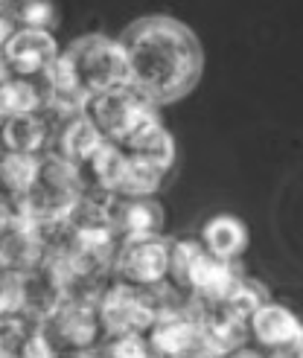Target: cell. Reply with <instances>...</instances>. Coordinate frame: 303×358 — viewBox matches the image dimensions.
<instances>
[{
  "mask_svg": "<svg viewBox=\"0 0 303 358\" xmlns=\"http://www.w3.org/2000/svg\"><path fill=\"white\" fill-rule=\"evenodd\" d=\"M67 117L56 114L52 108L12 117L0 122V137H3V152L21 155V157H44L56 146L59 125Z\"/></svg>",
  "mask_w": 303,
  "mask_h": 358,
  "instance_id": "9",
  "label": "cell"
},
{
  "mask_svg": "<svg viewBox=\"0 0 303 358\" xmlns=\"http://www.w3.org/2000/svg\"><path fill=\"white\" fill-rule=\"evenodd\" d=\"M129 87L160 111L184 99L202 79L204 50L195 32L169 15H149L129 24L120 35Z\"/></svg>",
  "mask_w": 303,
  "mask_h": 358,
  "instance_id": "1",
  "label": "cell"
},
{
  "mask_svg": "<svg viewBox=\"0 0 303 358\" xmlns=\"http://www.w3.org/2000/svg\"><path fill=\"white\" fill-rule=\"evenodd\" d=\"M82 114L94 122V129L102 134V140L114 143V146H122V143L134 137L149 120L160 117L155 105L149 99H143L129 85L87 99Z\"/></svg>",
  "mask_w": 303,
  "mask_h": 358,
  "instance_id": "5",
  "label": "cell"
},
{
  "mask_svg": "<svg viewBox=\"0 0 303 358\" xmlns=\"http://www.w3.org/2000/svg\"><path fill=\"white\" fill-rule=\"evenodd\" d=\"M227 358H265V355H260V352H254V350H237V352H230Z\"/></svg>",
  "mask_w": 303,
  "mask_h": 358,
  "instance_id": "22",
  "label": "cell"
},
{
  "mask_svg": "<svg viewBox=\"0 0 303 358\" xmlns=\"http://www.w3.org/2000/svg\"><path fill=\"white\" fill-rule=\"evenodd\" d=\"M0 358H17V347L0 335Z\"/></svg>",
  "mask_w": 303,
  "mask_h": 358,
  "instance_id": "21",
  "label": "cell"
},
{
  "mask_svg": "<svg viewBox=\"0 0 303 358\" xmlns=\"http://www.w3.org/2000/svg\"><path fill=\"white\" fill-rule=\"evenodd\" d=\"M35 160L21 155H0V222L24 219V195L32 181Z\"/></svg>",
  "mask_w": 303,
  "mask_h": 358,
  "instance_id": "14",
  "label": "cell"
},
{
  "mask_svg": "<svg viewBox=\"0 0 303 358\" xmlns=\"http://www.w3.org/2000/svg\"><path fill=\"white\" fill-rule=\"evenodd\" d=\"M59 41L52 32L44 29H15V35L0 50V62H3L6 73L24 76V79H44L52 64L59 59Z\"/></svg>",
  "mask_w": 303,
  "mask_h": 358,
  "instance_id": "8",
  "label": "cell"
},
{
  "mask_svg": "<svg viewBox=\"0 0 303 358\" xmlns=\"http://www.w3.org/2000/svg\"><path fill=\"white\" fill-rule=\"evenodd\" d=\"M17 358H59V350L50 341L44 327H35L17 347Z\"/></svg>",
  "mask_w": 303,
  "mask_h": 358,
  "instance_id": "20",
  "label": "cell"
},
{
  "mask_svg": "<svg viewBox=\"0 0 303 358\" xmlns=\"http://www.w3.org/2000/svg\"><path fill=\"white\" fill-rule=\"evenodd\" d=\"M50 105V87L44 79H24L15 73H0V122L44 111Z\"/></svg>",
  "mask_w": 303,
  "mask_h": 358,
  "instance_id": "13",
  "label": "cell"
},
{
  "mask_svg": "<svg viewBox=\"0 0 303 358\" xmlns=\"http://www.w3.org/2000/svg\"><path fill=\"white\" fill-rule=\"evenodd\" d=\"M105 358H155L146 335H117L102 341Z\"/></svg>",
  "mask_w": 303,
  "mask_h": 358,
  "instance_id": "19",
  "label": "cell"
},
{
  "mask_svg": "<svg viewBox=\"0 0 303 358\" xmlns=\"http://www.w3.org/2000/svg\"><path fill=\"white\" fill-rule=\"evenodd\" d=\"M85 195V181L73 164L50 152L35 160L32 181L24 195V219L32 224L67 222Z\"/></svg>",
  "mask_w": 303,
  "mask_h": 358,
  "instance_id": "3",
  "label": "cell"
},
{
  "mask_svg": "<svg viewBox=\"0 0 303 358\" xmlns=\"http://www.w3.org/2000/svg\"><path fill=\"white\" fill-rule=\"evenodd\" d=\"M167 213L155 199H120L114 210V230L120 239H149L164 236Z\"/></svg>",
  "mask_w": 303,
  "mask_h": 358,
  "instance_id": "12",
  "label": "cell"
},
{
  "mask_svg": "<svg viewBox=\"0 0 303 358\" xmlns=\"http://www.w3.org/2000/svg\"><path fill=\"white\" fill-rule=\"evenodd\" d=\"M44 332L56 344L59 355L97 350L105 341V329L99 324L97 303L85 300H62V306L44 320Z\"/></svg>",
  "mask_w": 303,
  "mask_h": 358,
  "instance_id": "7",
  "label": "cell"
},
{
  "mask_svg": "<svg viewBox=\"0 0 303 358\" xmlns=\"http://www.w3.org/2000/svg\"><path fill=\"white\" fill-rule=\"evenodd\" d=\"M102 134L94 129V122L87 120L82 111L67 117L62 125H59V134H56V146H52V152H56L59 157H64L67 164H73L76 169H82L87 160H91L99 146H102Z\"/></svg>",
  "mask_w": 303,
  "mask_h": 358,
  "instance_id": "16",
  "label": "cell"
},
{
  "mask_svg": "<svg viewBox=\"0 0 303 358\" xmlns=\"http://www.w3.org/2000/svg\"><path fill=\"white\" fill-rule=\"evenodd\" d=\"M248 338L265 350H297L303 344V320L280 303H262V306L248 317Z\"/></svg>",
  "mask_w": 303,
  "mask_h": 358,
  "instance_id": "10",
  "label": "cell"
},
{
  "mask_svg": "<svg viewBox=\"0 0 303 358\" xmlns=\"http://www.w3.org/2000/svg\"><path fill=\"white\" fill-rule=\"evenodd\" d=\"M199 242L204 245L207 254H213L216 259L237 262L248 248V227L242 219L222 213V216H213L210 222H204Z\"/></svg>",
  "mask_w": 303,
  "mask_h": 358,
  "instance_id": "17",
  "label": "cell"
},
{
  "mask_svg": "<svg viewBox=\"0 0 303 358\" xmlns=\"http://www.w3.org/2000/svg\"><path fill=\"white\" fill-rule=\"evenodd\" d=\"M129 85L126 59L117 38L108 35H82L59 52L56 64L47 73L50 105L62 117H73L87 99Z\"/></svg>",
  "mask_w": 303,
  "mask_h": 358,
  "instance_id": "2",
  "label": "cell"
},
{
  "mask_svg": "<svg viewBox=\"0 0 303 358\" xmlns=\"http://www.w3.org/2000/svg\"><path fill=\"white\" fill-rule=\"evenodd\" d=\"M120 149L126 155H132L134 160H140V164L160 169L164 175H169V169L175 166V140H172L167 125L160 122V117L149 120L143 129H140L134 137H129Z\"/></svg>",
  "mask_w": 303,
  "mask_h": 358,
  "instance_id": "15",
  "label": "cell"
},
{
  "mask_svg": "<svg viewBox=\"0 0 303 358\" xmlns=\"http://www.w3.org/2000/svg\"><path fill=\"white\" fill-rule=\"evenodd\" d=\"M44 259L38 236L27 219L0 222V280L21 277L32 265Z\"/></svg>",
  "mask_w": 303,
  "mask_h": 358,
  "instance_id": "11",
  "label": "cell"
},
{
  "mask_svg": "<svg viewBox=\"0 0 303 358\" xmlns=\"http://www.w3.org/2000/svg\"><path fill=\"white\" fill-rule=\"evenodd\" d=\"M172 268V239H126L120 242L114 259V280L129 282L134 289H160L169 282Z\"/></svg>",
  "mask_w": 303,
  "mask_h": 358,
  "instance_id": "6",
  "label": "cell"
},
{
  "mask_svg": "<svg viewBox=\"0 0 303 358\" xmlns=\"http://www.w3.org/2000/svg\"><path fill=\"white\" fill-rule=\"evenodd\" d=\"M0 73H3V62H0Z\"/></svg>",
  "mask_w": 303,
  "mask_h": 358,
  "instance_id": "23",
  "label": "cell"
},
{
  "mask_svg": "<svg viewBox=\"0 0 303 358\" xmlns=\"http://www.w3.org/2000/svg\"><path fill=\"white\" fill-rule=\"evenodd\" d=\"M6 15L12 17V24L17 29H44L52 32L59 21V12L52 3H44V0H24V3H3Z\"/></svg>",
  "mask_w": 303,
  "mask_h": 358,
  "instance_id": "18",
  "label": "cell"
},
{
  "mask_svg": "<svg viewBox=\"0 0 303 358\" xmlns=\"http://www.w3.org/2000/svg\"><path fill=\"white\" fill-rule=\"evenodd\" d=\"M164 306H167V285H160V289H134L129 282L114 280L102 292L97 312L105 338H117V335H149Z\"/></svg>",
  "mask_w": 303,
  "mask_h": 358,
  "instance_id": "4",
  "label": "cell"
}]
</instances>
